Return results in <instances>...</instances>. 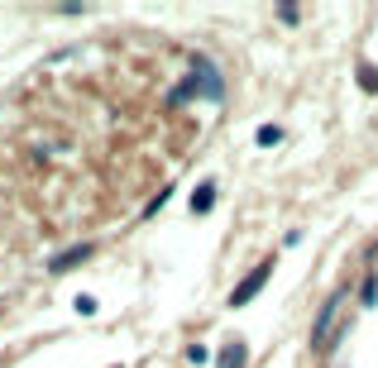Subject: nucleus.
Instances as JSON below:
<instances>
[{"label": "nucleus", "instance_id": "nucleus-1", "mask_svg": "<svg viewBox=\"0 0 378 368\" xmlns=\"http://www.w3.org/2000/svg\"><path fill=\"white\" fill-rule=\"evenodd\" d=\"M345 301H350V287H340V292H330V297H325L321 315H316V325H311V349H316V354H325V349L335 344V335H340V311H345Z\"/></svg>", "mask_w": 378, "mask_h": 368}, {"label": "nucleus", "instance_id": "nucleus-2", "mask_svg": "<svg viewBox=\"0 0 378 368\" xmlns=\"http://www.w3.org/2000/svg\"><path fill=\"white\" fill-rule=\"evenodd\" d=\"M269 278H273V259H264V263H259V268H254V273H249V278L240 282V287L230 292V306H244V301H254V297L264 292V282H269Z\"/></svg>", "mask_w": 378, "mask_h": 368}, {"label": "nucleus", "instance_id": "nucleus-3", "mask_svg": "<svg viewBox=\"0 0 378 368\" xmlns=\"http://www.w3.org/2000/svg\"><path fill=\"white\" fill-rule=\"evenodd\" d=\"M191 72H196V81L206 86V96H211V101H220V96H225V86H220V72L211 67V62H206V57H196V62H191Z\"/></svg>", "mask_w": 378, "mask_h": 368}, {"label": "nucleus", "instance_id": "nucleus-4", "mask_svg": "<svg viewBox=\"0 0 378 368\" xmlns=\"http://www.w3.org/2000/svg\"><path fill=\"white\" fill-rule=\"evenodd\" d=\"M91 249H96V244H77V249H67V254H58V259L48 263V268H53V273H62V268H72V263L91 259Z\"/></svg>", "mask_w": 378, "mask_h": 368}, {"label": "nucleus", "instance_id": "nucleus-5", "mask_svg": "<svg viewBox=\"0 0 378 368\" xmlns=\"http://www.w3.org/2000/svg\"><path fill=\"white\" fill-rule=\"evenodd\" d=\"M211 206H216V182H201L196 191H191V210H196V215H206Z\"/></svg>", "mask_w": 378, "mask_h": 368}, {"label": "nucleus", "instance_id": "nucleus-6", "mask_svg": "<svg viewBox=\"0 0 378 368\" xmlns=\"http://www.w3.org/2000/svg\"><path fill=\"white\" fill-rule=\"evenodd\" d=\"M220 368H244V344L240 340H230L220 349Z\"/></svg>", "mask_w": 378, "mask_h": 368}, {"label": "nucleus", "instance_id": "nucleus-7", "mask_svg": "<svg viewBox=\"0 0 378 368\" xmlns=\"http://www.w3.org/2000/svg\"><path fill=\"white\" fill-rule=\"evenodd\" d=\"M254 139H259V149H273V144H283V125H264Z\"/></svg>", "mask_w": 378, "mask_h": 368}, {"label": "nucleus", "instance_id": "nucleus-8", "mask_svg": "<svg viewBox=\"0 0 378 368\" xmlns=\"http://www.w3.org/2000/svg\"><path fill=\"white\" fill-rule=\"evenodd\" d=\"M359 301H364V306H374V301H378V278H364V287H359Z\"/></svg>", "mask_w": 378, "mask_h": 368}, {"label": "nucleus", "instance_id": "nucleus-9", "mask_svg": "<svg viewBox=\"0 0 378 368\" xmlns=\"http://www.w3.org/2000/svg\"><path fill=\"white\" fill-rule=\"evenodd\" d=\"M273 15H278V20H283V25H297V20H302V10H297V5H288V0H283V5H278V10H273Z\"/></svg>", "mask_w": 378, "mask_h": 368}, {"label": "nucleus", "instance_id": "nucleus-10", "mask_svg": "<svg viewBox=\"0 0 378 368\" xmlns=\"http://www.w3.org/2000/svg\"><path fill=\"white\" fill-rule=\"evenodd\" d=\"M359 81H364V91H378V67L364 62V67H359Z\"/></svg>", "mask_w": 378, "mask_h": 368}, {"label": "nucleus", "instance_id": "nucleus-11", "mask_svg": "<svg viewBox=\"0 0 378 368\" xmlns=\"http://www.w3.org/2000/svg\"><path fill=\"white\" fill-rule=\"evenodd\" d=\"M206 359H211V354H206L201 344H191V349H187V364H206Z\"/></svg>", "mask_w": 378, "mask_h": 368}]
</instances>
